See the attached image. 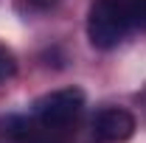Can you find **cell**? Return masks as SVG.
I'll list each match as a JSON object with an SVG mask.
<instances>
[{
  "label": "cell",
  "mask_w": 146,
  "mask_h": 143,
  "mask_svg": "<svg viewBox=\"0 0 146 143\" xmlns=\"http://www.w3.org/2000/svg\"><path fill=\"white\" fill-rule=\"evenodd\" d=\"M14 73H17V56L11 54V48H9V45H3V42H0V84H3V81H9Z\"/></svg>",
  "instance_id": "8992f818"
},
{
  "label": "cell",
  "mask_w": 146,
  "mask_h": 143,
  "mask_svg": "<svg viewBox=\"0 0 146 143\" xmlns=\"http://www.w3.org/2000/svg\"><path fill=\"white\" fill-rule=\"evenodd\" d=\"M135 115L121 107H107L93 118V135L104 143H124L135 135Z\"/></svg>",
  "instance_id": "3957f363"
},
{
  "label": "cell",
  "mask_w": 146,
  "mask_h": 143,
  "mask_svg": "<svg viewBox=\"0 0 146 143\" xmlns=\"http://www.w3.org/2000/svg\"><path fill=\"white\" fill-rule=\"evenodd\" d=\"M124 11H127L129 28H141L146 31V0H121Z\"/></svg>",
  "instance_id": "5b68a950"
},
{
  "label": "cell",
  "mask_w": 146,
  "mask_h": 143,
  "mask_svg": "<svg viewBox=\"0 0 146 143\" xmlns=\"http://www.w3.org/2000/svg\"><path fill=\"white\" fill-rule=\"evenodd\" d=\"M0 132L11 140H31L34 138V124L25 115H6V118H0Z\"/></svg>",
  "instance_id": "277c9868"
},
{
  "label": "cell",
  "mask_w": 146,
  "mask_h": 143,
  "mask_svg": "<svg viewBox=\"0 0 146 143\" xmlns=\"http://www.w3.org/2000/svg\"><path fill=\"white\" fill-rule=\"evenodd\" d=\"M129 31V20L121 0H96L87 14V36L98 51L115 48Z\"/></svg>",
  "instance_id": "6da1fadb"
},
{
  "label": "cell",
  "mask_w": 146,
  "mask_h": 143,
  "mask_svg": "<svg viewBox=\"0 0 146 143\" xmlns=\"http://www.w3.org/2000/svg\"><path fill=\"white\" fill-rule=\"evenodd\" d=\"M28 3V9H34V11H45V9H51L56 0H25Z\"/></svg>",
  "instance_id": "52a82bcc"
},
{
  "label": "cell",
  "mask_w": 146,
  "mask_h": 143,
  "mask_svg": "<svg viewBox=\"0 0 146 143\" xmlns=\"http://www.w3.org/2000/svg\"><path fill=\"white\" fill-rule=\"evenodd\" d=\"M84 107V90L82 87H62V90H54L42 98L34 101V115L39 118V124L51 126H68L82 112Z\"/></svg>",
  "instance_id": "7a4b0ae2"
}]
</instances>
